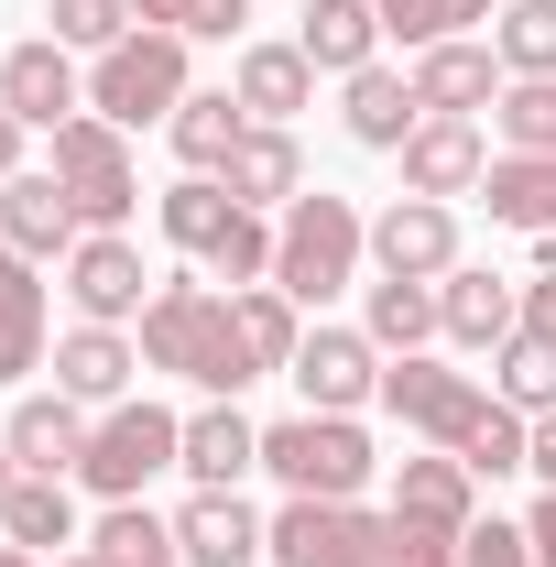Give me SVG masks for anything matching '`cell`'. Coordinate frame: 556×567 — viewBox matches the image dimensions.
Segmentation results:
<instances>
[{"instance_id":"obj_1","label":"cell","mask_w":556,"mask_h":567,"mask_svg":"<svg viewBox=\"0 0 556 567\" xmlns=\"http://www.w3.org/2000/svg\"><path fill=\"white\" fill-rule=\"evenodd\" d=\"M142 360H153V371H186L197 393H229V404H240V382H262V360L240 339L229 295H208V284H153V306H142Z\"/></svg>"},{"instance_id":"obj_2","label":"cell","mask_w":556,"mask_h":567,"mask_svg":"<svg viewBox=\"0 0 556 567\" xmlns=\"http://www.w3.org/2000/svg\"><path fill=\"white\" fill-rule=\"evenodd\" d=\"M197 87H186V33H153L132 22L99 66H87V110L99 121H121V132H153V121H175Z\"/></svg>"},{"instance_id":"obj_3","label":"cell","mask_w":556,"mask_h":567,"mask_svg":"<svg viewBox=\"0 0 556 567\" xmlns=\"http://www.w3.org/2000/svg\"><path fill=\"white\" fill-rule=\"evenodd\" d=\"M360 251H371L360 208H349V197H328V186H306V197L284 208V229H274V284L295 295V306H328V295L360 274Z\"/></svg>"},{"instance_id":"obj_4","label":"cell","mask_w":556,"mask_h":567,"mask_svg":"<svg viewBox=\"0 0 556 567\" xmlns=\"http://www.w3.org/2000/svg\"><path fill=\"white\" fill-rule=\"evenodd\" d=\"M262 470H274L284 492H306V502H360V481L382 470L371 458V436H360V415H284L262 425Z\"/></svg>"},{"instance_id":"obj_5","label":"cell","mask_w":556,"mask_h":567,"mask_svg":"<svg viewBox=\"0 0 556 567\" xmlns=\"http://www.w3.org/2000/svg\"><path fill=\"white\" fill-rule=\"evenodd\" d=\"M153 470H186V415H164V404H110V415L87 425V458H76V481L99 502H142Z\"/></svg>"},{"instance_id":"obj_6","label":"cell","mask_w":556,"mask_h":567,"mask_svg":"<svg viewBox=\"0 0 556 567\" xmlns=\"http://www.w3.org/2000/svg\"><path fill=\"white\" fill-rule=\"evenodd\" d=\"M44 175L76 197V218H87V229H121V218H132V197H142L132 132H121V121H99V110H76L66 132H55V164H44Z\"/></svg>"},{"instance_id":"obj_7","label":"cell","mask_w":556,"mask_h":567,"mask_svg":"<svg viewBox=\"0 0 556 567\" xmlns=\"http://www.w3.org/2000/svg\"><path fill=\"white\" fill-rule=\"evenodd\" d=\"M393 546V513H360V502H284L274 524H262V557L274 567H382Z\"/></svg>"},{"instance_id":"obj_8","label":"cell","mask_w":556,"mask_h":567,"mask_svg":"<svg viewBox=\"0 0 556 567\" xmlns=\"http://www.w3.org/2000/svg\"><path fill=\"white\" fill-rule=\"evenodd\" d=\"M382 404L415 425L425 447H459L470 436V415H481L491 393L470 382V371H447V360H425V350H404V360H382Z\"/></svg>"},{"instance_id":"obj_9","label":"cell","mask_w":556,"mask_h":567,"mask_svg":"<svg viewBox=\"0 0 556 567\" xmlns=\"http://www.w3.org/2000/svg\"><path fill=\"white\" fill-rule=\"evenodd\" d=\"M371 262L404 274V284H447L459 274V208L447 197H393L371 218Z\"/></svg>"},{"instance_id":"obj_10","label":"cell","mask_w":556,"mask_h":567,"mask_svg":"<svg viewBox=\"0 0 556 567\" xmlns=\"http://www.w3.org/2000/svg\"><path fill=\"white\" fill-rule=\"evenodd\" d=\"M0 110H11L22 132H66L76 110H87V76H76V55L55 44V33L0 55Z\"/></svg>"},{"instance_id":"obj_11","label":"cell","mask_w":556,"mask_h":567,"mask_svg":"<svg viewBox=\"0 0 556 567\" xmlns=\"http://www.w3.org/2000/svg\"><path fill=\"white\" fill-rule=\"evenodd\" d=\"M295 382H306L317 415H360V404L382 393V350H371V328H306Z\"/></svg>"},{"instance_id":"obj_12","label":"cell","mask_w":556,"mask_h":567,"mask_svg":"<svg viewBox=\"0 0 556 567\" xmlns=\"http://www.w3.org/2000/svg\"><path fill=\"white\" fill-rule=\"evenodd\" d=\"M142 284H153V274H142V251L121 240V229H87V240L66 251V295H76V317H87V328H121V317H142V306H153Z\"/></svg>"},{"instance_id":"obj_13","label":"cell","mask_w":556,"mask_h":567,"mask_svg":"<svg viewBox=\"0 0 556 567\" xmlns=\"http://www.w3.org/2000/svg\"><path fill=\"white\" fill-rule=\"evenodd\" d=\"M481 175H491L481 121H447V110H425L415 142H404V197H481Z\"/></svg>"},{"instance_id":"obj_14","label":"cell","mask_w":556,"mask_h":567,"mask_svg":"<svg viewBox=\"0 0 556 567\" xmlns=\"http://www.w3.org/2000/svg\"><path fill=\"white\" fill-rule=\"evenodd\" d=\"M76 240H87V218L55 175H11L0 186V251H22V262H66Z\"/></svg>"},{"instance_id":"obj_15","label":"cell","mask_w":556,"mask_h":567,"mask_svg":"<svg viewBox=\"0 0 556 567\" xmlns=\"http://www.w3.org/2000/svg\"><path fill=\"white\" fill-rule=\"evenodd\" d=\"M393 513L404 524H436V535H470L481 524V481L459 447H425V458H393Z\"/></svg>"},{"instance_id":"obj_16","label":"cell","mask_w":556,"mask_h":567,"mask_svg":"<svg viewBox=\"0 0 556 567\" xmlns=\"http://www.w3.org/2000/svg\"><path fill=\"white\" fill-rule=\"evenodd\" d=\"M0 436H11L22 481H66L76 458H87V404H76V393H22Z\"/></svg>"},{"instance_id":"obj_17","label":"cell","mask_w":556,"mask_h":567,"mask_svg":"<svg viewBox=\"0 0 556 567\" xmlns=\"http://www.w3.org/2000/svg\"><path fill=\"white\" fill-rule=\"evenodd\" d=\"M240 470H262V425L240 415L229 393H208V404L186 415V481H197V492H240Z\"/></svg>"},{"instance_id":"obj_18","label":"cell","mask_w":556,"mask_h":567,"mask_svg":"<svg viewBox=\"0 0 556 567\" xmlns=\"http://www.w3.org/2000/svg\"><path fill=\"white\" fill-rule=\"evenodd\" d=\"M132 371H142V339H121V328L76 317L55 339V393H76V404H132Z\"/></svg>"},{"instance_id":"obj_19","label":"cell","mask_w":556,"mask_h":567,"mask_svg":"<svg viewBox=\"0 0 556 567\" xmlns=\"http://www.w3.org/2000/svg\"><path fill=\"white\" fill-rule=\"evenodd\" d=\"M502 87H513V76H502V55H491V44H470V33H459V44H425V55H415V99H425V110H447V121L491 110Z\"/></svg>"},{"instance_id":"obj_20","label":"cell","mask_w":556,"mask_h":567,"mask_svg":"<svg viewBox=\"0 0 556 567\" xmlns=\"http://www.w3.org/2000/svg\"><path fill=\"white\" fill-rule=\"evenodd\" d=\"M175 546H186V567H262V513L240 492H197L175 513Z\"/></svg>"},{"instance_id":"obj_21","label":"cell","mask_w":556,"mask_h":567,"mask_svg":"<svg viewBox=\"0 0 556 567\" xmlns=\"http://www.w3.org/2000/svg\"><path fill=\"white\" fill-rule=\"evenodd\" d=\"M218 186H229L240 208H295V197H306V153H295V132L251 121V132H240V153L218 164Z\"/></svg>"},{"instance_id":"obj_22","label":"cell","mask_w":556,"mask_h":567,"mask_svg":"<svg viewBox=\"0 0 556 567\" xmlns=\"http://www.w3.org/2000/svg\"><path fill=\"white\" fill-rule=\"evenodd\" d=\"M436 306H447V339H459V350H502V339L524 328V284L470 274V262H459V274L436 284Z\"/></svg>"},{"instance_id":"obj_23","label":"cell","mask_w":556,"mask_h":567,"mask_svg":"<svg viewBox=\"0 0 556 567\" xmlns=\"http://www.w3.org/2000/svg\"><path fill=\"white\" fill-rule=\"evenodd\" d=\"M229 99L251 110V121H295L306 99H317V66H306V44H240V76H229Z\"/></svg>"},{"instance_id":"obj_24","label":"cell","mask_w":556,"mask_h":567,"mask_svg":"<svg viewBox=\"0 0 556 567\" xmlns=\"http://www.w3.org/2000/svg\"><path fill=\"white\" fill-rule=\"evenodd\" d=\"M306 66L317 76H360L371 66V44H382V0H306Z\"/></svg>"},{"instance_id":"obj_25","label":"cell","mask_w":556,"mask_h":567,"mask_svg":"<svg viewBox=\"0 0 556 567\" xmlns=\"http://www.w3.org/2000/svg\"><path fill=\"white\" fill-rule=\"evenodd\" d=\"M44 371V262L0 251V382Z\"/></svg>"},{"instance_id":"obj_26","label":"cell","mask_w":556,"mask_h":567,"mask_svg":"<svg viewBox=\"0 0 556 567\" xmlns=\"http://www.w3.org/2000/svg\"><path fill=\"white\" fill-rule=\"evenodd\" d=\"M425 121V99H415V76H393V66H360L349 76V142H371V153H404Z\"/></svg>"},{"instance_id":"obj_27","label":"cell","mask_w":556,"mask_h":567,"mask_svg":"<svg viewBox=\"0 0 556 567\" xmlns=\"http://www.w3.org/2000/svg\"><path fill=\"white\" fill-rule=\"evenodd\" d=\"M481 197L502 229H556V153H491Z\"/></svg>"},{"instance_id":"obj_28","label":"cell","mask_w":556,"mask_h":567,"mask_svg":"<svg viewBox=\"0 0 556 567\" xmlns=\"http://www.w3.org/2000/svg\"><path fill=\"white\" fill-rule=\"evenodd\" d=\"M360 328H371V350H425V339H447V306H436V284H404V274H382L371 284V317H360Z\"/></svg>"},{"instance_id":"obj_29","label":"cell","mask_w":556,"mask_h":567,"mask_svg":"<svg viewBox=\"0 0 556 567\" xmlns=\"http://www.w3.org/2000/svg\"><path fill=\"white\" fill-rule=\"evenodd\" d=\"M164 132H175V153H186V175H218V164L240 153V132H251V110H240L229 87H197V99H186Z\"/></svg>"},{"instance_id":"obj_30","label":"cell","mask_w":556,"mask_h":567,"mask_svg":"<svg viewBox=\"0 0 556 567\" xmlns=\"http://www.w3.org/2000/svg\"><path fill=\"white\" fill-rule=\"evenodd\" d=\"M229 317H240V339H251L262 371H295V350H306V306H295L284 284H240V295H229Z\"/></svg>"},{"instance_id":"obj_31","label":"cell","mask_w":556,"mask_h":567,"mask_svg":"<svg viewBox=\"0 0 556 567\" xmlns=\"http://www.w3.org/2000/svg\"><path fill=\"white\" fill-rule=\"evenodd\" d=\"M491 393H502L513 415H556V339L546 328H513V339L491 350Z\"/></svg>"},{"instance_id":"obj_32","label":"cell","mask_w":556,"mask_h":567,"mask_svg":"<svg viewBox=\"0 0 556 567\" xmlns=\"http://www.w3.org/2000/svg\"><path fill=\"white\" fill-rule=\"evenodd\" d=\"M164 240H175V251H197V262H208L218 240H229V218H240V197H229V186H218V175H186V186H164Z\"/></svg>"},{"instance_id":"obj_33","label":"cell","mask_w":556,"mask_h":567,"mask_svg":"<svg viewBox=\"0 0 556 567\" xmlns=\"http://www.w3.org/2000/svg\"><path fill=\"white\" fill-rule=\"evenodd\" d=\"M87 557L99 567H186V546H175V524H153L142 502H110L99 535H87Z\"/></svg>"},{"instance_id":"obj_34","label":"cell","mask_w":556,"mask_h":567,"mask_svg":"<svg viewBox=\"0 0 556 567\" xmlns=\"http://www.w3.org/2000/svg\"><path fill=\"white\" fill-rule=\"evenodd\" d=\"M0 535H11V546H33V557L76 546V502H66V481H22V492L0 502Z\"/></svg>"},{"instance_id":"obj_35","label":"cell","mask_w":556,"mask_h":567,"mask_svg":"<svg viewBox=\"0 0 556 567\" xmlns=\"http://www.w3.org/2000/svg\"><path fill=\"white\" fill-rule=\"evenodd\" d=\"M491 55H502V76H556V0L491 11Z\"/></svg>"},{"instance_id":"obj_36","label":"cell","mask_w":556,"mask_h":567,"mask_svg":"<svg viewBox=\"0 0 556 567\" xmlns=\"http://www.w3.org/2000/svg\"><path fill=\"white\" fill-rule=\"evenodd\" d=\"M491 132H502V153H556V76H513L491 99Z\"/></svg>"},{"instance_id":"obj_37","label":"cell","mask_w":556,"mask_h":567,"mask_svg":"<svg viewBox=\"0 0 556 567\" xmlns=\"http://www.w3.org/2000/svg\"><path fill=\"white\" fill-rule=\"evenodd\" d=\"M524 447H535V415H513L502 393H491L481 415H470V436H459V458H470V481H502V470H524Z\"/></svg>"},{"instance_id":"obj_38","label":"cell","mask_w":556,"mask_h":567,"mask_svg":"<svg viewBox=\"0 0 556 567\" xmlns=\"http://www.w3.org/2000/svg\"><path fill=\"white\" fill-rule=\"evenodd\" d=\"M470 22H491V0H382V33H393L404 55H425V44H459Z\"/></svg>"},{"instance_id":"obj_39","label":"cell","mask_w":556,"mask_h":567,"mask_svg":"<svg viewBox=\"0 0 556 567\" xmlns=\"http://www.w3.org/2000/svg\"><path fill=\"white\" fill-rule=\"evenodd\" d=\"M132 22H153V33H186V44H229V33L251 22V0H132Z\"/></svg>"},{"instance_id":"obj_40","label":"cell","mask_w":556,"mask_h":567,"mask_svg":"<svg viewBox=\"0 0 556 567\" xmlns=\"http://www.w3.org/2000/svg\"><path fill=\"white\" fill-rule=\"evenodd\" d=\"M44 22H55V44H87V55H110V44H121V33H132V0H55V11H44Z\"/></svg>"},{"instance_id":"obj_41","label":"cell","mask_w":556,"mask_h":567,"mask_svg":"<svg viewBox=\"0 0 556 567\" xmlns=\"http://www.w3.org/2000/svg\"><path fill=\"white\" fill-rule=\"evenodd\" d=\"M459 567H535V535L491 513V524H470V535H459Z\"/></svg>"},{"instance_id":"obj_42","label":"cell","mask_w":556,"mask_h":567,"mask_svg":"<svg viewBox=\"0 0 556 567\" xmlns=\"http://www.w3.org/2000/svg\"><path fill=\"white\" fill-rule=\"evenodd\" d=\"M382 567H459V535H436V524H404V513H393V546H382Z\"/></svg>"},{"instance_id":"obj_43","label":"cell","mask_w":556,"mask_h":567,"mask_svg":"<svg viewBox=\"0 0 556 567\" xmlns=\"http://www.w3.org/2000/svg\"><path fill=\"white\" fill-rule=\"evenodd\" d=\"M524 328H546V339H556V262H546V274H524Z\"/></svg>"},{"instance_id":"obj_44","label":"cell","mask_w":556,"mask_h":567,"mask_svg":"<svg viewBox=\"0 0 556 567\" xmlns=\"http://www.w3.org/2000/svg\"><path fill=\"white\" fill-rule=\"evenodd\" d=\"M524 470H535V481L556 492V415H535V447H524Z\"/></svg>"},{"instance_id":"obj_45","label":"cell","mask_w":556,"mask_h":567,"mask_svg":"<svg viewBox=\"0 0 556 567\" xmlns=\"http://www.w3.org/2000/svg\"><path fill=\"white\" fill-rule=\"evenodd\" d=\"M524 535H535V567H556V492L535 502V513H524Z\"/></svg>"},{"instance_id":"obj_46","label":"cell","mask_w":556,"mask_h":567,"mask_svg":"<svg viewBox=\"0 0 556 567\" xmlns=\"http://www.w3.org/2000/svg\"><path fill=\"white\" fill-rule=\"evenodd\" d=\"M11 175H22V121L0 110V186H11Z\"/></svg>"},{"instance_id":"obj_47","label":"cell","mask_w":556,"mask_h":567,"mask_svg":"<svg viewBox=\"0 0 556 567\" xmlns=\"http://www.w3.org/2000/svg\"><path fill=\"white\" fill-rule=\"evenodd\" d=\"M22 492V458H11V436H0V502Z\"/></svg>"},{"instance_id":"obj_48","label":"cell","mask_w":556,"mask_h":567,"mask_svg":"<svg viewBox=\"0 0 556 567\" xmlns=\"http://www.w3.org/2000/svg\"><path fill=\"white\" fill-rule=\"evenodd\" d=\"M0 567H44V557H33V546H0Z\"/></svg>"},{"instance_id":"obj_49","label":"cell","mask_w":556,"mask_h":567,"mask_svg":"<svg viewBox=\"0 0 556 567\" xmlns=\"http://www.w3.org/2000/svg\"><path fill=\"white\" fill-rule=\"evenodd\" d=\"M55 567H99V557H55Z\"/></svg>"}]
</instances>
